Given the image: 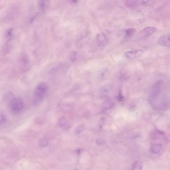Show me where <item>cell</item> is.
<instances>
[{
  "mask_svg": "<svg viewBox=\"0 0 170 170\" xmlns=\"http://www.w3.org/2000/svg\"><path fill=\"white\" fill-rule=\"evenodd\" d=\"M150 0H139L138 1V3L142 4V5H145L147 3H148Z\"/></svg>",
  "mask_w": 170,
  "mask_h": 170,
  "instance_id": "cell-19",
  "label": "cell"
},
{
  "mask_svg": "<svg viewBox=\"0 0 170 170\" xmlns=\"http://www.w3.org/2000/svg\"><path fill=\"white\" fill-rule=\"evenodd\" d=\"M108 70L107 69H104L100 73V76L102 78H104L107 76Z\"/></svg>",
  "mask_w": 170,
  "mask_h": 170,
  "instance_id": "cell-17",
  "label": "cell"
},
{
  "mask_svg": "<svg viewBox=\"0 0 170 170\" xmlns=\"http://www.w3.org/2000/svg\"><path fill=\"white\" fill-rule=\"evenodd\" d=\"M7 102L10 111L14 114L20 113L24 109V104L20 98L13 96Z\"/></svg>",
  "mask_w": 170,
  "mask_h": 170,
  "instance_id": "cell-1",
  "label": "cell"
},
{
  "mask_svg": "<svg viewBox=\"0 0 170 170\" xmlns=\"http://www.w3.org/2000/svg\"><path fill=\"white\" fill-rule=\"evenodd\" d=\"M49 0H38V5L40 9L43 10L47 8Z\"/></svg>",
  "mask_w": 170,
  "mask_h": 170,
  "instance_id": "cell-7",
  "label": "cell"
},
{
  "mask_svg": "<svg viewBox=\"0 0 170 170\" xmlns=\"http://www.w3.org/2000/svg\"><path fill=\"white\" fill-rule=\"evenodd\" d=\"M160 45L164 47H169L170 46V35L169 34L162 35L158 40Z\"/></svg>",
  "mask_w": 170,
  "mask_h": 170,
  "instance_id": "cell-4",
  "label": "cell"
},
{
  "mask_svg": "<svg viewBox=\"0 0 170 170\" xmlns=\"http://www.w3.org/2000/svg\"><path fill=\"white\" fill-rule=\"evenodd\" d=\"M84 126L83 125H80L78 127L76 128V129L75 130V133L76 134H78L80 133L81 132L83 131L84 129Z\"/></svg>",
  "mask_w": 170,
  "mask_h": 170,
  "instance_id": "cell-15",
  "label": "cell"
},
{
  "mask_svg": "<svg viewBox=\"0 0 170 170\" xmlns=\"http://www.w3.org/2000/svg\"><path fill=\"white\" fill-rule=\"evenodd\" d=\"M71 1L73 3H76L78 1V0H71Z\"/></svg>",
  "mask_w": 170,
  "mask_h": 170,
  "instance_id": "cell-21",
  "label": "cell"
},
{
  "mask_svg": "<svg viewBox=\"0 0 170 170\" xmlns=\"http://www.w3.org/2000/svg\"><path fill=\"white\" fill-rule=\"evenodd\" d=\"M67 122V118L65 117H62L59 119L58 122V124L59 126L63 127L66 124Z\"/></svg>",
  "mask_w": 170,
  "mask_h": 170,
  "instance_id": "cell-12",
  "label": "cell"
},
{
  "mask_svg": "<svg viewBox=\"0 0 170 170\" xmlns=\"http://www.w3.org/2000/svg\"><path fill=\"white\" fill-rule=\"evenodd\" d=\"M48 144V141L46 139H43L40 142V145L41 146L45 147Z\"/></svg>",
  "mask_w": 170,
  "mask_h": 170,
  "instance_id": "cell-14",
  "label": "cell"
},
{
  "mask_svg": "<svg viewBox=\"0 0 170 170\" xmlns=\"http://www.w3.org/2000/svg\"><path fill=\"white\" fill-rule=\"evenodd\" d=\"M6 117L4 114H0V124H3L6 122Z\"/></svg>",
  "mask_w": 170,
  "mask_h": 170,
  "instance_id": "cell-16",
  "label": "cell"
},
{
  "mask_svg": "<svg viewBox=\"0 0 170 170\" xmlns=\"http://www.w3.org/2000/svg\"><path fill=\"white\" fill-rule=\"evenodd\" d=\"M76 53L74 52L72 54V56H71V58L73 60H74L75 59H76Z\"/></svg>",
  "mask_w": 170,
  "mask_h": 170,
  "instance_id": "cell-20",
  "label": "cell"
},
{
  "mask_svg": "<svg viewBox=\"0 0 170 170\" xmlns=\"http://www.w3.org/2000/svg\"><path fill=\"white\" fill-rule=\"evenodd\" d=\"M113 87L111 84H108L102 87V91L105 94L109 93L112 91Z\"/></svg>",
  "mask_w": 170,
  "mask_h": 170,
  "instance_id": "cell-8",
  "label": "cell"
},
{
  "mask_svg": "<svg viewBox=\"0 0 170 170\" xmlns=\"http://www.w3.org/2000/svg\"><path fill=\"white\" fill-rule=\"evenodd\" d=\"M162 145L160 144H154L153 146H152V151L155 153H158L160 152L161 149H162Z\"/></svg>",
  "mask_w": 170,
  "mask_h": 170,
  "instance_id": "cell-11",
  "label": "cell"
},
{
  "mask_svg": "<svg viewBox=\"0 0 170 170\" xmlns=\"http://www.w3.org/2000/svg\"><path fill=\"white\" fill-rule=\"evenodd\" d=\"M48 86L45 83H39L36 86L34 94L33 100L35 103L42 100L48 90Z\"/></svg>",
  "mask_w": 170,
  "mask_h": 170,
  "instance_id": "cell-2",
  "label": "cell"
},
{
  "mask_svg": "<svg viewBox=\"0 0 170 170\" xmlns=\"http://www.w3.org/2000/svg\"><path fill=\"white\" fill-rule=\"evenodd\" d=\"M155 28L153 27H147L143 29L138 34V37L139 38H143L149 36L155 31Z\"/></svg>",
  "mask_w": 170,
  "mask_h": 170,
  "instance_id": "cell-3",
  "label": "cell"
},
{
  "mask_svg": "<svg viewBox=\"0 0 170 170\" xmlns=\"http://www.w3.org/2000/svg\"><path fill=\"white\" fill-rule=\"evenodd\" d=\"M124 99V97L123 96L122 91H121V89H120V91H119V94L118 96V100L120 101H122Z\"/></svg>",
  "mask_w": 170,
  "mask_h": 170,
  "instance_id": "cell-18",
  "label": "cell"
},
{
  "mask_svg": "<svg viewBox=\"0 0 170 170\" xmlns=\"http://www.w3.org/2000/svg\"><path fill=\"white\" fill-rule=\"evenodd\" d=\"M143 53V50L139 49H137L134 51H128L126 52L125 55L127 58L134 59L139 58Z\"/></svg>",
  "mask_w": 170,
  "mask_h": 170,
  "instance_id": "cell-5",
  "label": "cell"
},
{
  "mask_svg": "<svg viewBox=\"0 0 170 170\" xmlns=\"http://www.w3.org/2000/svg\"><path fill=\"white\" fill-rule=\"evenodd\" d=\"M97 39L99 46L101 47H104L107 42V38L104 34L103 33L99 34L97 36Z\"/></svg>",
  "mask_w": 170,
  "mask_h": 170,
  "instance_id": "cell-6",
  "label": "cell"
},
{
  "mask_svg": "<svg viewBox=\"0 0 170 170\" xmlns=\"http://www.w3.org/2000/svg\"><path fill=\"white\" fill-rule=\"evenodd\" d=\"M138 3V0H126L127 5L130 8H134Z\"/></svg>",
  "mask_w": 170,
  "mask_h": 170,
  "instance_id": "cell-10",
  "label": "cell"
},
{
  "mask_svg": "<svg viewBox=\"0 0 170 170\" xmlns=\"http://www.w3.org/2000/svg\"><path fill=\"white\" fill-rule=\"evenodd\" d=\"M142 168V164L140 162H134L132 167L133 169H141Z\"/></svg>",
  "mask_w": 170,
  "mask_h": 170,
  "instance_id": "cell-13",
  "label": "cell"
},
{
  "mask_svg": "<svg viewBox=\"0 0 170 170\" xmlns=\"http://www.w3.org/2000/svg\"><path fill=\"white\" fill-rule=\"evenodd\" d=\"M136 30L134 28H129L125 30V35L127 38H131L135 34Z\"/></svg>",
  "mask_w": 170,
  "mask_h": 170,
  "instance_id": "cell-9",
  "label": "cell"
}]
</instances>
